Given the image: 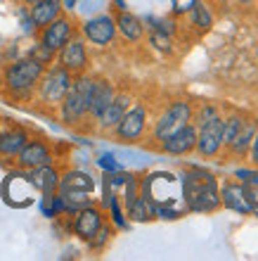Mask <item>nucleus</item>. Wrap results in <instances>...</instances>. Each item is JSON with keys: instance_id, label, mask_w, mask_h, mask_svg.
<instances>
[{"instance_id": "obj_1", "label": "nucleus", "mask_w": 258, "mask_h": 261, "mask_svg": "<svg viewBox=\"0 0 258 261\" xmlns=\"http://www.w3.org/2000/svg\"><path fill=\"white\" fill-rule=\"evenodd\" d=\"M180 193H183L185 209L192 214H213L223 209L220 199V183L211 171L190 169L180 176Z\"/></svg>"}, {"instance_id": "obj_2", "label": "nucleus", "mask_w": 258, "mask_h": 261, "mask_svg": "<svg viewBox=\"0 0 258 261\" xmlns=\"http://www.w3.org/2000/svg\"><path fill=\"white\" fill-rule=\"evenodd\" d=\"M45 67L48 64L38 62L34 57H24V60L7 64L3 71V88L17 100H28L36 93V86L41 81Z\"/></svg>"}, {"instance_id": "obj_3", "label": "nucleus", "mask_w": 258, "mask_h": 261, "mask_svg": "<svg viewBox=\"0 0 258 261\" xmlns=\"http://www.w3.org/2000/svg\"><path fill=\"white\" fill-rule=\"evenodd\" d=\"M93 79H95V76H90L88 71L74 76V81L69 86L67 95L62 97V102L57 105V110H60V121L64 126H78L81 121L88 119Z\"/></svg>"}, {"instance_id": "obj_4", "label": "nucleus", "mask_w": 258, "mask_h": 261, "mask_svg": "<svg viewBox=\"0 0 258 261\" xmlns=\"http://www.w3.org/2000/svg\"><path fill=\"white\" fill-rule=\"evenodd\" d=\"M71 81H74V74L69 69H64L60 62H50L45 67V71H43L38 86H36V95H38V100L43 105L57 107L62 102V97L67 95Z\"/></svg>"}, {"instance_id": "obj_5", "label": "nucleus", "mask_w": 258, "mask_h": 261, "mask_svg": "<svg viewBox=\"0 0 258 261\" xmlns=\"http://www.w3.org/2000/svg\"><path fill=\"white\" fill-rule=\"evenodd\" d=\"M192 117H194V107L187 100H176L170 102L166 110L159 114V119L154 121V128H152V140H163L166 136L176 133L178 128H183L185 124H190Z\"/></svg>"}, {"instance_id": "obj_6", "label": "nucleus", "mask_w": 258, "mask_h": 261, "mask_svg": "<svg viewBox=\"0 0 258 261\" xmlns=\"http://www.w3.org/2000/svg\"><path fill=\"white\" fill-rule=\"evenodd\" d=\"M194 150L199 152V157L204 159L220 157L225 152V130H223V117L220 114L197 124V147Z\"/></svg>"}, {"instance_id": "obj_7", "label": "nucleus", "mask_w": 258, "mask_h": 261, "mask_svg": "<svg viewBox=\"0 0 258 261\" xmlns=\"http://www.w3.org/2000/svg\"><path fill=\"white\" fill-rule=\"evenodd\" d=\"M147 124H150V112L142 102H133L121 117V121L114 126V138L119 143H137L142 140L147 133Z\"/></svg>"}, {"instance_id": "obj_8", "label": "nucleus", "mask_w": 258, "mask_h": 261, "mask_svg": "<svg viewBox=\"0 0 258 261\" xmlns=\"http://www.w3.org/2000/svg\"><path fill=\"white\" fill-rule=\"evenodd\" d=\"M54 62H60L64 69H69L71 74H85L90 64V55H88V45L85 38L81 34H74L69 38L54 55Z\"/></svg>"}, {"instance_id": "obj_9", "label": "nucleus", "mask_w": 258, "mask_h": 261, "mask_svg": "<svg viewBox=\"0 0 258 261\" xmlns=\"http://www.w3.org/2000/svg\"><path fill=\"white\" fill-rule=\"evenodd\" d=\"M81 36L85 38V43L95 45V48H107L116 41V21L114 14H95L81 24Z\"/></svg>"}, {"instance_id": "obj_10", "label": "nucleus", "mask_w": 258, "mask_h": 261, "mask_svg": "<svg viewBox=\"0 0 258 261\" xmlns=\"http://www.w3.org/2000/svg\"><path fill=\"white\" fill-rule=\"evenodd\" d=\"M156 145H159V152L168 154V157H185V154H190L197 147V124L194 121L185 124L183 128H178L176 133L166 136Z\"/></svg>"}, {"instance_id": "obj_11", "label": "nucleus", "mask_w": 258, "mask_h": 261, "mask_svg": "<svg viewBox=\"0 0 258 261\" xmlns=\"http://www.w3.org/2000/svg\"><path fill=\"white\" fill-rule=\"evenodd\" d=\"M71 216H74V219H71V230H74V235L83 242H88L90 238L107 223V221H104L102 206H97L95 202L88 206H83V209H78V212L71 214Z\"/></svg>"}, {"instance_id": "obj_12", "label": "nucleus", "mask_w": 258, "mask_h": 261, "mask_svg": "<svg viewBox=\"0 0 258 261\" xmlns=\"http://www.w3.org/2000/svg\"><path fill=\"white\" fill-rule=\"evenodd\" d=\"M17 169L19 171H28V169H38L45 164H54V154L50 150V145L38 138H28V143L19 150V154L14 157Z\"/></svg>"}, {"instance_id": "obj_13", "label": "nucleus", "mask_w": 258, "mask_h": 261, "mask_svg": "<svg viewBox=\"0 0 258 261\" xmlns=\"http://www.w3.org/2000/svg\"><path fill=\"white\" fill-rule=\"evenodd\" d=\"M74 34H76V27H74V21H71V17H67V14L62 12L57 19H52L48 27L41 29V41L38 43H43L45 48L52 50L54 55H57V50H60Z\"/></svg>"}, {"instance_id": "obj_14", "label": "nucleus", "mask_w": 258, "mask_h": 261, "mask_svg": "<svg viewBox=\"0 0 258 261\" xmlns=\"http://www.w3.org/2000/svg\"><path fill=\"white\" fill-rule=\"evenodd\" d=\"M220 199H223V206L230 209V212L239 214V216H251V202H249V193H246V186L242 180H225L220 183Z\"/></svg>"}, {"instance_id": "obj_15", "label": "nucleus", "mask_w": 258, "mask_h": 261, "mask_svg": "<svg viewBox=\"0 0 258 261\" xmlns=\"http://www.w3.org/2000/svg\"><path fill=\"white\" fill-rule=\"evenodd\" d=\"M130 105H133V95L130 93H126V90H116L114 100L104 107V112L100 114V117L95 119V126L97 130H102V133H111L114 130V126L121 121V117L126 114V110H128Z\"/></svg>"}, {"instance_id": "obj_16", "label": "nucleus", "mask_w": 258, "mask_h": 261, "mask_svg": "<svg viewBox=\"0 0 258 261\" xmlns=\"http://www.w3.org/2000/svg\"><path fill=\"white\" fill-rule=\"evenodd\" d=\"M116 21V34L121 36L123 41L128 43H140L147 36V27H145V21L137 17V14L128 12V10H119L114 17Z\"/></svg>"}, {"instance_id": "obj_17", "label": "nucleus", "mask_w": 258, "mask_h": 261, "mask_svg": "<svg viewBox=\"0 0 258 261\" xmlns=\"http://www.w3.org/2000/svg\"><path fill=\"white\" fill-rule=\"evenodd\" d=\"M116 95V86L109 79H93V88H90V107H88V119L95 121L104 112Z\"/></svg>"}, {"instance_id": "obj_18", "label": "nucleus", "mask_w": 258, "mask_h": 261, "mask_svg": "<svg viewBox=\"0 0 258 261\" xmlns=\"http://www.w3.org/2000/svg\"><path fill=\"white\" fill-rule=\"evenodd\" d=\"M28 130L24 126H7L0 130V157L3 159H14L19 154V150L28 143Z\"/></svg>"}, {"instance_id": "obj_19", "label": "nucleus", "mask_w": 258, "mask_h": 261, "mask_svg": "<svg viewBox=\"0 0 258 261\" xmlns=\"http://www.w3.org/2000/svg\"><path fill=\"white\" fill-rule=\"evenodd\" d=\"M26 173V180L31 183L34 190H38L41 195H50L57 190L60 186V171L54 169V164H45V166H38V169H28Z\"/></svg>"}, {"instance_id": "obj_20", "label": "nucleus", "mask_w": 258, "mask_h": 261, "mask_svg": "<svg viewBox=\"0 0 258 261\" xmlns=\"http://www.w3.org/2000/svg\"><path fill=\"white\" fill-rule=\"evenodd\" d=\"M64 12L62 0H38L34 5H28V19L34 24V29L41 31L43 27H48L52 19H57Z\"/></svg>"}, {"instance_id": "obj_21", "label": "nucleus", "mask_w": 258, "mask_h": 261, "mask_svg": "<svg viewBox=\"0 0 258 261\" xmlns=\"http://www.w3.org/2000/svg\"><path fill=\"white\" fill-rule=\"evenodd\" d=\"M258 130V119H249L246 117L244 126L239 128V133L235 138H232V143L225 147L227 150V154H232V157H246V150H249V145H251L253 136H256Z\"/></svg>"}, {"instance_id": "obj_22", "label": "nucleus", "mask_w": 258, "mask_h": 261, "mask_svg": "<svg viewBox=\"0 0 258 261\" xmlns=\"http://www.w3.org/2000/svg\"><path fill=\"white\" fill-rule=\"evenodd\" d=\"M126 219L133 221V223H147V221L156 219L154 204H152V202L145 197L142 193H137L135 197L126 204Z\"/></svg>"}, {"instance_id": "obj_23", "label": "nucleus", "mask_w": 258, "mask_h": 261, "mask_svg": "<svg viewBox=\"0 0 258 261\" xmlns=\"http://www.w3.org/2000/svg\"><path fill=\"white\" fill-rule=\"evenodd\" d=\"M57 190H83V193H93L95 190V180L88 171H78L71 169L67 173H60V186Z\"/></svg>"}, {"instance_id": "obj_24", "label": "nucleus", "mask_w": 258, "mask_h": 261, "mask_svg": "<svg viewBox=\"0 0 258 261\" xmlns=\"http://www.w3.org/2000/svg\"><path fill=\"white\" fill-rule=\"evenodd\" d=\"M185 17L190 21V27L197 29V31H211V27H213V12H211V7L206 5V0H197V3L185 12Z\"/></svg>"}, {"instance_id": "obj_25", "label": "nucleus", "mask_w": 258, "mask_h": 261, "mask_svg": "<svg viewBox=\"0 0 258 261\" xmlns=\"http://www.w3.org/2000/svg\"><path fill=\"white\" fill-rule=\"evenodd\" d=\"M109 206V214H111V223H114V228H119V230H126L128 228V219L123 216V209H121V197H119V193H111V197L107 199Z\"/></svg>"}, {"instance_id": "obj_26", "label": "nucleus", "mask_w": 258, "mask_h": 261, "mask_svg": "<svg viewBox=\"0 0 258 261\" xmlns=\"http://www.w3.org/2000/svg\"><path fill=\"white\" fill-rule=\"evenodd\" d=\"M150 45L154 50H159V53H163V55H170V53H173V41H170V36L159 31V29H152L150 31Z\"/></svg>"}, {"instance_id": "obj_27", "label": "nucleus", "mask_w": 258, "mask_h": 261, "mask_svg": "<svg viewBox=\"0 0 258 261\" xmlns=\"http://www.w3.org/2000/svg\"><path fill=\"white\" fill-rule=\"evenodd\" d=\"M109 240H111V226H107V223H104V226L88 240V247L95 249V252H100V249H104V245H107Z\"/></svg>"}, {"instance_id": "obj_28", "label": "nucleus", "mask_w": 258, "mask_h": 261, "mask_svg": "<svg viewBox=\"0 0 258 261\" xmlns=\"http://www.w3.org/2000/svg\"><path fill=\"white\" fill-rule=\"evenodd\" d=\"M97 166H100L104 173L121 171V162H119L114 154H109V152H104V154H100V157H97Z\"/></svg>"}, {"instance_id": "obj_29", "label": "nucleus", "mask_w": 258, "mask_h": 261, "mask_svg": "<svg viewBox=\"0 0 258 261\" xmlns=\"http://www.w3.org/2000/svg\"><path fill=\"white\" fill-rule=\"evenodd\" d=\"M235 178L246 183V186H258V166H249V169H237Z\"/></svg>"}, {"instance_id": "obj_30", "label": "nucleus", "mask_w": 258, "mask_h": 261, "mask_svg": "<svg viewBox=\"0 0 258 261\" xmlns=\"http://www.w3.org/2000/svg\"><path fill=\"white\" fill-rule=\"evenodd\" d=\"M28 57H34V60H38V62H43V64H50V62H54V53H52V50H48V48H45L43 43H38V45H36V48H34V53H31V55H28Z\"/></svg>"}, {"instance_id": "obj_31", "label": "nucleus", "mask_w": 258, "mask_h": 261, "mask_svg": "<svg viewBox=\"0 0 258 261\" xmlns=\"http://www.w3.org/2000/svg\"><path fill=\"white\" fill-rule=\"evenodd\" d=\"M216 114H220L216 105H204L199 112H194L192 121H194V124H202V121H206V119H211V117H216Z\"/></svg>"}, {"instance_id": "obj_32", "label": "nucleus", "mask_w": 258, "mask_h": 261, "mask_svg": "<svg viewBox=\"0 0 258 261\" xmlns=\"http://www.w3.org/2000/svg\"><path fill=\"white\" fill-rule=\"evenodd\" d=\"M197 0H170V5H173V14L176 17H185V12L194 5Z\"/></svg>"}, {"instance_id": "obj_33", "label": "nucleus", "mask_w": 258, "mask_h": 261, "mask_svg": "<svg viewBox=\"0 0 258 261\" xmlns=\"http://www.w3.org/2000/svg\"><path fill=\"white\" fill-rule=\"evenodd\" d=\"M246 159H249L251 166H258V130H256V136H253L251 145H249V150H246Z\"/></svg>"}, {"instance_id": "obj_34", "label": "nucleus", "mask_w": 258, "mask_h": 261, "mask_svg": "<svg viewBox=\"0 0 258 261\" xmlns=\"http://www.w3.org/2000/svg\"><path fill=\"white\" fill-rule=\"evenodd\" d=\"M76 3H78V0H62V7H64L67 12H71V10H76Z\"/></svg>"}, {"instance_id": "obj_35", "label": "nucleus", "mask_w": 258, "mask_h": 261, "mask_svg": "<svg viewBox=\"0 0 258 261\" xmlns=\"http://www.w3.org/2000/svg\"><path fill=\"white\" fill-rule=\"evenodd\" d=\"M237 5H242V7H253L256 5V0H235Z\"/></svg>"}, {"instance_id": "obj_36", "label": "nucleus", "mask_w": 258, "mask_h": 261, "mask_svg": "<svg viewBox=\"0 0 258 261\" xmlns=\"http://www.w3.org/2000/svg\"><path fill=\"white\" fill-rule=\"evenodd\" d=\"M116 5H119V10H126V0H114Z\"/></svg>"}, {"instance_id": "obj_37", "label": "nucleus", "mask_w": 258, "mask_h": 261, "mask_svg": "<svg viewBox=\"0 0 258 261\" xmlns=\"http://www.w3.org/2000/svg\"><path fill=\"white\" fill-rule=\"evenodd\" d=\"M24 5H34V3H38V0H21Z\"/></svg>"}, {"instance_id": "obj_38", "label": "nucleus", "mask_w": 258, "mask_h": 261, "mask_svg": "<svg viewBox=\"0 0 258 261\" xmlns=\"http://www.w3.org/2000/svg\"><path fill=\"white\" fill-rule=\"evenodd\" d=\"M256 60H258V45H256Z\"/></svg>"}, {"instance_id": "obj_39", "label": "nucleus", "mask_w": 258, "mask_h": 261, "mask_svg": "<svg viewBox=\"0 0 258 261\" xmlns=\"http://www.w3.org/2000/svg\"><path fill=\"white\" fill-rule=\"evenodd\" d=\"M0 88H3V79H0Z\"/></svg>"}]
</instances>
